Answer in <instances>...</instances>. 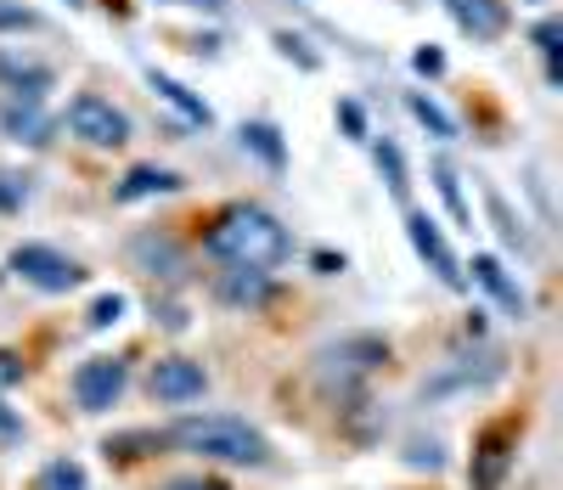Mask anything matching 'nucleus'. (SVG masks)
I'll list each match as a JSON object with an SVG mask.
<instances>
[{"mask_svg":"<svg viewBox=\"0 0 563 490\" xmlns=\"http://www.w3.org/2000/svg\"><path fill=\"white\" fill-rule=\"evenodd\" d=\"M530 40H536V52L547 57V79L558 85V40H563V23H558V18H541Z\"/></svg>","mask_w":563,"mask_h":490,"instance_id":"obj_27","label":"nucleus"},{"mask_svg":"<svg viewBox=\"0 0 563 490\" xmlns=\"http://www.w3.org/2000/svg\"><path fill=\"white\" fill-rule=\"evenodd\" d=\"M0 135L23 141V146H45V141H52L45 96H7V102H0Z\"/></svg>","mask_w":563,"mask_h":490,"instance_id":"obj_12","label":"nucleus"},{"mask_svg":"<svg viewBox=\"0 0 563 490\" xmlns=\"http://www.w3.org/2000/svg\"><path fill=\"white\" fill-rule=\"evenodd\" d=\"M411 68L434 79V74H445V52H440V45H417V52H411Z\"/></svg>","mask_w":563,"mask_h":490,"instance_id":"obj_33","label":"nucleus"},{"mask_svg":"<svg viewBox=\"0 0 563 490\" xmlns=\"http://www.w3.org/2000/svg\"><path fill=\"white\" fill-rule=\"evenodd\" d=\"M23 434H29V428H23V417H18L7 401H0V446H18Z\"/></svg>","mask_w":563,"mask_h":490,"instance_id":"obj_34","label":"nucleus"},{"mask_svg":"<svg viewBox=\"0 0 563 490\" xmlns=\"http://www.w3.org/2000/svg\"><path fill=\"white\" fill-rule=\"evenodd\" d=\"M29 204V175H12V170H0V215H12Z\"/></svg>","mask_w":563,"mask_h":490,"instance_id":"obj_29","label":"nucleus"},{"mask_svg":"<svg viewBox=\"0 0 563 490\" xmlns=\"http://www.w3.org/2000/svg\"><path fill=\"white\" fill-rule=\"evenodd\" d=\"M124 311H130L124 293H102V300L85 311V327H90V333H108V327H119V322H124Z\"/></svg>","mask_w":563,"mask_h":490,"instance_id":"obj_26","label":"nucleus"},{"mask_svg":"<svg viewBox=\"0 0 563 490\" xmlns=\"http://www.w3.org/2000/svg\"><path fill=\"white\" fill-rule=\"evenodd\" d=\"M530 7H536V0H530Z\"/></svg>","mask_w":563,"mask_h":490,"instance_id":"obj_39","label":"nucleus"},{"mask_svg":"<svg viewBox=\"0 0 563 490\" xmlns=\"http://www.w3.org/2000/svg\"><path fill=\"white\" fill-rule=\"evenodd\" d=\"M23 378H29V361H23L18 350L0 345V389H12V383H23Z\"/></svg>","mask_w":563,"mask_h":490,"instance_id":"obj_32","label":"nucleus"},{"mask_svg":"<svg viewBox=\"0 0 563 490\" xmlns=\"http://www.w3.org/2000/svg\"><path fill=\"white\" fill-rule=\"evenodd\" d=\"M339 124H344V135H350V141H366V113H361L355 96H344V102H339Z\"/></svg>","mask_w":563,"mask_h":490,"instance_id":"obj_31","label":"nucleus"},{"mask_svg":"<svg viewBox=\"0 0 563 490\" xmlns=\"http://www.w3.org/2000/svg\"><path fill=\"white\" fill-rule=\"evenodd\" d=\"M507 372V356L501 350H474V356H451L440 361L434 378H422V406H434V401H451V395H474V389H490L496 378Z\"/></svg>","mask_w":563,"mask_h":490,"instance_id":"obj_4","label":"nucleus"},{"mask_svg":"<svg viewBox=\"0 0 563 490\" xmlns=\"http://www.w3.org/2000/svg\"><path fill=\"white\" fill-rule=\"evenodd\" d=\"M34 490H90V473L74 457H52V462L34 473Z\"/></svg>","mask_w":563,"mask_h":490,"instance_id":"obj_22","label":"nucleus"},{"mask_svg":"<svg viewBox=\"0 0 563 490\" xmlns=\"http://www.w3.org/2000/svg\"><path fill=\"white\" fill-rule=\"evenodd\" d=\"M164 439L186 457L225 462V468H265L271 462V439L249 417H231V412H186L164 428Z\"/></svg>","mask_w":563,"mask_h":490,"instance_id":"obj_1","label":"nucleus"},{"mask_svg":"<svg viewBox=\"0 0 563 490\" xmlns=\"http://www.w3.org/2000/svg\"><path fill=\"white\" fill-rule=\"evenodd\" d=\"M406 113L422 124V130H429L434 141H456V119L434 102V96H422V90H406Z\"/></svg>","mask_w":563,"mask_h":490,"instance_id":"obj_21","label":"nucleus"},{"mask_svg":"<svg viewBox=\"0 0 563 490\" xmlns=\"http://www.w3.org/2000/svg\"><path fill=\"white\" fill-rule=\"evenodd\" d=\"M169 7H203V12H220L225 0H169Z\"/></svg>","mask_w":563,"mask_h":490,"instance_id":"obj_38","label":"nucleus"},{"mask_svg":"<svg viewBox=\"0 0 563 490\" xmlns=\"http://www.w3.org/2000/svg\"><path fill=\"white\" fill-rule=\"evenodd\" d=\"M238 135H243V146H249L265 170H288V141H282V130H276L271 119H249Z\"/></svg>","mask_w":563,"mask_h":490,"instance_id":"obj_19","label":"nucleus"},{"mask_svg":"<svg viewBox=\"0 0 563 490\" xmlns=\"http://www.w3.org/2000/svg\"><path fill=\"white\" fill-rule=\"evenodd\" d=\"M164 192H180V175H175V170L135 164V170L113 186V198H119V204H141V198H164Z\"/></svg>","mask_w":563,"mask_h":490,"instance_id":"obj_16","label":"nucleus"},{"mask_svg":"<svg viewBox=\"0 0 563 490\" xmlns=\"http://www.w3.org/2000/svg\"><path fill=\"white\" fill-rule=\"evenodd\" d=\"M467 271H474V282L490 293V300L512 316V322H525V311H530V300H525V287H519V276H512L496 254H474V265H467Z\"/></svg>","mask_w":563,"mask_h":490,"instance_id":"obj_13","label":"nucleus"},{"mask_svg":"<svg viewBox=\"0 0 563 490\" xmlns=\"http://www.w3.org/2000/svg\"><path fill=\"white\" fill-rule=\"evenodd\" d=\"M485 204H490V220H496V231H501V242H507V249H512V254H525V249H530V237H525V226H519V220H512V209H507V198H501V192H496V186L485 192Z\"/></svg>","mask_w":563,"mask_h":490,"instance_id":"obj_24","label":"nucleus"},{"mask_svg":"<svg viewBox=\"0 0 563 490\" xmlns=\"http://www.w3.org/2000/svg\"><path fill=\"white\" fill-rule=\"evenodd\" d=\"M169 439L158 428H130V434H108L102 439V457L108 462H141V457H158Z\"/></svg>","mask_w":563,"mask_h":490,"instance_id":"obj_18","label":"nucleus"},{"mask_svg":"<svg viewBox=\"0 0 563 490\" xmlns=\"http://www.w3.org/2000/svg\"><path fill=\"white\" fill-rule=\"evenodd\" d=\"M372 159H378V175H384V186L395 192V198H406V192H411V181H406V159H400V146L384 135L378 146H372Z\"/></svg>","mask_w":563,"mask_h":490,"instance_id":"obj_23","label":"nucleus"},{"mask_svg":"<svg viewBox=\"0 0 563 490\" xmlns=\"http://www.w3.org/2000/svg\"><path fill=\"white\" fill-rule=\"evenodd\" d=\"M68 130H74L85 146H124V141H130L124 108H113L108 96H97V90H79L74 102H68Z\"/></svg>","mask_w":563,"mask_h":490,"instance_id":"obj_8","label":"nucleus"},{"mask_svg":"<svg viewBox=\"0 0 563 490\" xmlns=\"http://www.w3.org/2000/svg\"><path fill=\"white\" fill-rule=\"evenodd\" d=\"M158 490H225L220 479H169V484H158Z\"/></svg>","mask_w":563,"mask_h":490,"instance_id":"obj_37","label":"nucleus"},{"mask_svg":"<svg viewBox=\"0 0 563 490\" xmlns=\"http://www.w3.org/2000/svg\"><path fill=\"white\" fill-rule=\"evenodd\" d=\"M203 249L220 260V265H265L276 271L282 260L294 254V237L271 209L260 204H231L214 215V226L203 231Z\"/></svg>","mask_w":563,"mask_h":490,"instance_id":"obj_2","label":"nucleus"},{"mask_svg":"<svg viewBox=\"0 0 563 490\" xmlns=\"http://www.w3.org/2000/svg\"><path fill=\"white\" fill-rule=\"evenodd\" d=\"M512 457H519V423L501 417L474 439V462H467V484L474 490H501L512 473Z\"/></svg>","mask_w":563,"mask_h":490,"instance_id":"obj_7","label":"nucleus"},{"mask_svg":"<svg viewBox=\"0 0 563 490\" xmlns=\"http://www.w3.org/2000/svg\"><path fill=\"white\" fill-rule=\"evenodd\" d=\"M0 85H7L12 96H45L57 85V74L45 63H23V57H0Z\"/></svg>","mask_w":563,"mask_h":490,"instance_id":"obj_20","label":"nucleus"},{"mask_svg":"<svg viewBox=\"0 0 563 490\" xmlns=\"http://www.w3.org/2000/svg\"><path fill=\"white\" fill-rule=\"evenodd\" d=\"M389 361V345L378 333H350V338H339V345H327L321 356H316V378H321V395L327 401H339V406H350V401H361L366 395V378L378 372Z\"/></svg>","mask_w":563,"mask_h":490,"instance_id":"obj_3","label":"nucleus"},{"mask_svg":"<svg viewBox=\"0 0 563 490\" xmlns=\"http://www.w3.org/2000/svg\"><path fill=\"white\" fill-rule=\"evenodd\" d=\"M124 389H130V361L124 356H90L74 367V406L90 412V417H102L124 401Z\"/></svg>","mask_w":563,"mask_h":490,"instance_id":"obj_5","label":"nucleus"},{"mask_svg":"<svg viewBox=\"0 0 563 490\" xmlns=\"http://www.w3.org/2000/svg\"><path fill=\"white\" fill-rule=\"evenodd\" d=\"M445 12L462 34H474V40H501L507 34V0H445Z\"/></svg>","mask_w":563,"mask_h":490,"instance_id":"obj_14","label":"nucleus"},{"mask_svg":"<svg viewBox=\"0 0 563 490\" xmlns=\"http://www.w3.org/2000/svg\"><path fill=\"white\" fill-rule=\"evenodd\" d=\"M29 29H40V12L23 0H0V34H29Z\"/></svg>","mask_w":563,"mask_h":490,"instance_id":"obj_28","label":"nucleus"},{"mask_svg":"<svg viewBox=\"0 0 563 490\" xmlns=\"http://www.w3.org/2000/svg\"><path fill=\"white\" fill-rule=\"evenodd\" d=\"M214 300H220L225 311L254 316V311H265V305L276 300V276H271L265 265H225V271L214 276Z\"/></svg>","mask_w":563,"mask_h":490,"instance_id":"obj_10","label":"nucleus"},{"mask_svg":"<svg viewBox=\"0 0 563 490\" xmlns=\"http://www.w3.org/2000/svg\"><path fill=\"white\" fill-rule=\"evenodd\" d=\"M406 237H411V249H417V260L429 265L445 287H467V271H462V260L451 254V242H445V231L422 215V209H411L406 215Z\"/></svg>","mask_w":563,"mask_h":490,"instance_id":"obj_11","label":"nucleus"},{"mask_svg":"<svg viewBox=\"0 0 563 490\" xmlns=\"http://www.w3.org/2000/svg\"><path fill=\"white\" fill-rule=\"evenodd\" d=\"M12 276H23L40 293H74L85 282V265L68 260L63 249H52V242H18L12 249Z\"/></svg>","mask_w":563,"mask_h":490,"instance_id":"obj_6","label":"nucleus"},{"mask_svg":"<svg viewBox=\"0 0 563 490\" xmlns=\"http://www.w3.org/2000/svg\"><path fill=\"white\" fill-rule=\"evenodd\" d=\"M147 85H153V90L164 96V102H169V108H175V113H180L186 124H198V130H209V124H214V108L203 102L198 90H186L180 79H169V74H158V68H153V74H147Z\"/></svg>","mask_w":563,"mask_h":490,"instance_id":"obj_17","label":"nucleus"},{"mask_svg":"<svg viewBox=\"0 0 563 490\" xmlns=\"http://www.w3.org/2000/svg\"><path fill=\"white\" fill-rule=\"evenodd\" d=\"M434 186H440V198H445L451 220H456V226H474V209H467L462 181H456V170H451V164H434Z\"/></svg>","mask_w":563,"mask_h":490,"instance_id":"obj_25","label":"nucleus"},{"mask_svg":"<svg viewBox=\"0 0 563 490\" xmlns=\"http://www.w3.org/2000/svg\"><path fill=\"white\" fill-rule=\"evenodd\" d=\"M406 462H411V468H429V473H440V468H445V451L434 446V439H411Z\"/></svg>","mask_w":563,"mask_h":490,"instance_id":"obj_30","label":"nucleus"},{"mask_svg":"<svg viewBox=\"0 0 563 490\" xmlns=\"http://www.w3.org/2000/svg\"><path fill=\"white\" fill-rule=\"evenodd\" d=\"M276 45H282V52H288V57H299L305 68H316V57L305 52V40H294V34H276Z\"/></svg>","mask_w":563,"mask_h":490,"instance_id":"obj_35","label":"nucleus"},{"mask_svg":"<svg viewBox=\"0 0 563 490\" xmlns=\"http://www.w3.org/2000/svg\"><path fill=\"white\" fill-rule=\"evenodd\" d=\"M310 265H316L321 276H339V271H344V254H333V249H321V254H316Z\"/></svg>","mask_w":563,"mask_h":490,"instance_id":"obj_36","label":"nucleus"},{"mask_svg":"<svg viewBox=\"0 0 563 490\" xmlns=\"http://www.w3.org/2000/svg\"><path fill=\"white\" fill-rule=\"evenodd\" d=\"M130 254L141 260V271H147V276H164V282H180L186 276V254L175 249L169 237H158V231H141L130 242Z\"/></svg>","mask_w":563,"mask_h":490,"instance_id":"obj_15","label":"nucleus"},{"mask_svg":"<svg viewBox=\"0 0 563 490\" xmlns=\"http://www.w3.org/2000/svg\"><path fill=\"white\" fill-rule=\"evenodd\" d=\"M147 389H153L158 406H192V401L209 395V367L192 361V356H158Z\"/></svg>","mask_w":563,"mask_h":490,"instance_id":"obj_9","label":"nucleus"}]
</instances>
